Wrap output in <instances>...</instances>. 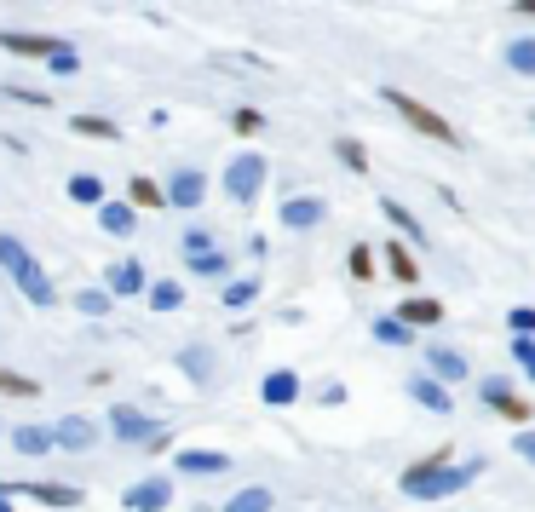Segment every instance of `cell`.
Wrapping results in <instances>:
<instances>
[{
	"label": "cell",
	"instance_id": "6da1fadb",
	"mask_svg": "<svg viewBox=\"0 0 535 512\" xmlns=\"http://www.w3.org/2000/svg\"><path fill=\"white\" fill-rule=\"evenodd\" d=\"M478 472H484L478 455H472L466 466H455L449 461V449H438V455H426V461L403 466V495H409V501H449V495H461Z\"/></svg>",
	"mask_w": 535,
	"mask_h": 512
},
{
	"label": "cell",
	"instance_id": "7a4b0ae2",
	"mask_svg": "<svg viewBox=\"0 0 535 512\" xmlns=\"http://www.w3.org/2000/svg\"><path fill=\"white\" fill-rule=\"evenodd\" d=\"M265 179H271V162L259 150H236L231 162H225V196H231L236 208H254Z\"/></svg>",
	"mask_w": 535,
	"mask_h": 512
},
{
	"label": "cell",
	"instance_id": "3957f363",
	"mask_svg": "<svg viewBox=\"0 0 535 512\" xmlns=\"http://www.w3.org/2000/svg\"><path fill=\"white\" fill-rule=\"evenodd\" d=\"M386 104H392V110H397L403 121H409L415 133H426V139H438V144H461V133H455V127H449V121H443L438 110H432V104H420L415 93H403V87H386Z\"/></svg>",
	"mask_w": 535,
	"mask_h": 512
},
{
	"label": "cell",
	"instance_id": "277c9868",
	"mask_svg": "<svg viewBox=\"0 0 535 512\" xmlns=\"http://www.w3.org/2000/svg\"><path fill=\"white\" fill-rule=\"evenodd\" d=\"M110 432H116L121 443H144V449H162L167 443V426L156 415H144L139 403H116V409H110Z\"/></svg>",
	"mask_w": 535,
	"mask_h": 512
},
{
	"label": "cell",
	"instance_id": "5b68a950",
	"mask_svg": "<svg viewBox=\"0 0 535 512\" xmlns=\"http://www.w3.org/2000/svg\"><path fill=\"white\" fill-rule=\"evenodd\" d=\"M478 397H484V403L495 409V415L518 420V426L530 420V403H524V397L512 392V380H507V374H484V380H478Z\"/></svg>",
	"mask_w": 535,
	"mask_h": 512
},
{
	"label": "cell",
	"instance_id": "8992f818",
	"mask_svg": "<svg viewBox=\"0 0 535 512\" xmlns=\"http://www.w3.org/2000/svg\"><path fill=\"white\" fill-rule=\"evenodd\" d=\"M167 208H202V196H208V173L202 167H179L173 179L162 185Z\"/></svg>",
	"mask_w": 535,
	"mask_h": 512
},
{
	"label": "cell",
	"instance_id": "52a82bcc",
	"mask_svg": "<svg viewBox=\"0 0 535 512\" xmlns=\"http://www.w3.org/2000/svg\"><path fill=\"white\" fill-rule=\"evenodd\" d=\"M426 374H432V380H443V386H461L466 374H472V363H466V351L432 340V346H426Z\"/></svg>",
	"mask_w": 535,
	"mask_h": 512
},
{
	"label": "cell",
	"instance_id": "ba28073f",
	"mask_svg": "<svg viewBox=\"0 0 535 512\" xmlns=\"http://www.w3.org/2000/svg\"><path fill=\"white\" fill-rule=\"evenodd\" d=\"M64 47H70V41H58V35H24V29H0V52H12V58H58Z\"/></svg>",
	"mask_w": 535,
	"mask_h": 512
},
{
	"label": "cell",
	"instance_id": "9c48e42d",
	"mask_svg": "<svg viewBox=\"0 0 535 512\" xmlns=\"http://www.w3.org/2000/svg\"><path fill=\"white\" fill-rule=\"evenodd\" d=\"M277 219H282V231H317V225H323L328 219V202L323 196H294V202H282L277 208Z\"/></svg>",
	"mask_w": 535,
	"mask_h": 512
},
{
	"label": "cell",
	"instance_id": "30bf717a",
	"mask_svg": "<svg viewBox=\"0 0 535 512\" xmlns=\"http://www.w3.org/2000/svg\"><path fill=\"white\" fill-rule=\"evenodd\" d=\"M179 369H185V380L196 386V392H208L213 380H219V351L196 340V346H185V351H179Z\"/></svg>",
	"mask_w": 535,
	"mask_h": 512
},
{
	"label": "cell",
	"instance_id": "8fae6325",
	"mask_svg": "<svg viewBox=\"0 0 535 512\" xmlns=\"http://www.w3.org/2000/svg\"><path fill=\"white\" fill-rule=\"evenodd\" d=\"M121 507L127 512H167L173 507V484L167 478H139V484L121 495Z\"/></svg>",
	"mask_w": 535,
	"mask_h": 512
},
{
	"label": "cell",
	"instance_id": "7c38bea8",
	"mask_svg": "<svg viewBox=\"0 0 535 512\" xmlns=\"http://www.w3.org/2000/svg\"><path fill=\"white\" fill-rule=\"evenodd\" d=\"M104 294H110V300H139V294H150V277H144L139 259H121V265H110Z\"/></svg>",
	"mask_w": 535,
	"mask_h": 512
},
{
	"label": "cell",
	"instance_id": "4fadbf2b",
	"mask_svg": "<svg viewBox=\"0 0 535 512\" xmlns=\"http://www.w3.org/2000/svg\"><path fill=\"white\" fill-rule=\"evenodd\" d=\"M52 443H58V449H70V455H87V449L98 443V426L87 415H64L58 426H52Z\"/></svg>",
	"mask_w": 535,
	"mask_h": 512
},
{
	"label": "cell",
	"instance_id": "5bb4252c",
	"mask_svg": "<svg viewBox=\"0 0 535 512\" xmlns=\"http://www.w3.org/2000/svg\"><path fill=\"white\" fill-rule=\"evenodd\" d=\"M12 282L24 288V300H29V305H52V300H58V294H52V277H47V265H41L35 254H29L24 265H18V277H12Z\"/></svg>",
	"mask_w": 535,
	"mask_h": 512
},
{
	"label": "cell",
	"instance_id": "9a60e30c",
	"mask_svg": "<svg viewBox=\"0 0 535 512\" xmlns=\"http://www.w3.org/2000/svg\"><path fill=\"white\" fill-rule=\"evenodd\" d=\"M12 495H29V501H41V507H58V512L81 507V489H75V484H12Z\"/></svg>",
	"mask_w": 535,
	"mask_h": 512
},
{
	"label": "cell",
	"instance_id": "2e32d148",
	"mask_svg": "<svg viewBox=\"0 0 535 512\" xmlns=\"http://www.w3.org/2000/svg\"><path fill=\"white\" fill-rule=\"evenodd\" d=\"M213 472H231V455H219V449H179V478H213Z\"/></svg>",
	"mask_w": 535,
	"mask_h": 512
},
{
	"label": "cell",
	"instance_id": "e0dca14e",
	"mask_svg": "<svg viewBox=\"0 0 535 512\" xmlns=\"http://www.w3.org/2000/svg\"><path fill=\"white\" fill-rule=\"evenodd\" d=\"M409 397H415L420 409H432V415H449V409H455L449 386H443V380H432V374H415V380H409Z\"/></svg>",
	"mask_w": 535,
	"mask_h": 512
},
{
	"label": "cell",
	"instance_id": "ac0fdd59",
	"mask_svg": "<svg viewBox=\"0 0 535 512\" xmlns=\"http://www.w3.org/2000/svg\"><path fill=\"white\" fill-rule=\"evenodd\" d=\"M392 317H397L403 328H432V323H443V305H438V300H426V294H409V300L397 305Z\"/></svg>",
	"mask_w": 535,
	"mask_h": 512
},
{
	"label": "cell",
	"instance_id": "d6986e66",
	"mask_svg": "<svg viewBox=\"0 0 535 512\" xmlns=\"http://www.w3.org/2000/svg\"><path fill=\"white\" fill-rule=\"evenodd\" d=\"M259 397H265L271 409H288V403L300 397V374H294V369H271V374H265V386H259Z\"/></svg>",
	"mask_w": 535,
	"mask_h": 512
},
{
	"label": "cell",
	"instance_id": "ffe728a7",
	"mask_svg": "<svg viewBox=\"0 0 535 512\" xmlns=\"http://www.w3.org/2000/svg\"><path fill=\"white\" fill-rule=\"evenodd\" d=\"M12 449L18 455H52V426H12Z\"/></svg>",
	"mask_w": 535,
	"mask_h": 512
},
{
	"label": "cell",
	"instance_id": "44dd1931",
	"mask_svg": "<svg viewBox=\"0 0 535 512\" xmlns=\"http://www.w3.org/2000/svg\"><path fill=\"white\" fill-rule=\"evenodd\" d=\"M133 202H104L98 208V225H104V236H133Z\"/></svg>",
	"mask_w": 535,
	"mask_h": 512
},
{
	"label": "cell",
	"instance_id": "7402d4cb",
	"mask_svg": "<svg viewBox=\"0 0 535 512\" xmlns=\"http://www.w3.org/2000/svg\"><path fill=\"white\" fill-rule=\"evenodd\" d=\"M380 213H386V219H392L397 231H403V242H409V248H420V242H426V231H420V219L409 208H403V202H392V196H386V202H380Z\"/></svg>",
	"mask_w": 535,
	"mask_h": 512
},
{
	"label": "cell",
	"instance_id": "603a6c76",
	"mask_svg": "<svg viewBox=\"0 0 535 512\" xmlns=\"http://www.w3.org/2000/svg\"><path fill=\"white\" fill-rule=\"evenodd\" d=\"M271 507H277V495H271V489H259V484L236 489L231 501H225V512H271Z\"/></svg>",
	"mask_w": 535,
	"mask_h": 512
},
{
	"label": "cell",
	"instance_id": "cb8c5ba5",
	"mask_svg": "<svg viewBox=\"0 0 535 512\" xmlns=\"http://www.w3.org/2000/svg\"><path fill=\"white\" fill-rule=\"evenodd\" d=\"M219 300H225V311H248V305L259 300V277H231Z\"/></svg>",
	"mask_w": 535,
	"mask_h": 512
},
{
	"label": "cell",
	"instance_id": "d4e9b609",
	"mask_svg": "<svg viewBox=\"0 0 535 512\" xmlns=\"http://www.w3.org/2000/svg\"><path fill=\"white\" fill-rule=\"evenodd\" d=\"M127 202H133V213L139 208H167V196L156 179H144V173H133V185H127Z\"/></svg>",
	"mask_w": 535,
	"mask_h": 512
},
{
	"label": "cell",
	"instance_id": "484cf974",
	"mask_svg": "<svg viewBox=\"0 0 535 512\" xmlns=\"http://www.w3.org/2000/svg\"><path fill=\"white\" fill-rule=\"evenodd\" d=\"M70 202H81V208H104V179H98V173H75Z\"/></svg>",
	"mask_w": 535,
	"mask_h": 512
},
{
	"label": "cell",
	"instance_id": "4316f807",
	"mask_svg": "<svg viewBox=\"0 0 535 512\" xmlns=\"http://www.w3.org/2000/svg\"><path fill=\"white\" fill-rule=\"evenodd\" d=\"M386 265H392L397 282H409V288H415L420 265H415V254H409V242H386Z\"/></svg>",
	"mask_w": 535,
	"mask_h": 512
},
{
	"label": "cell",
	"instance_id": "83f0119b",
	"mask_svg": "<svg viewBox=\"0 0 535 512\" xmlns=\"http://www.w3.org/2000/svg\"><path fill=\"white\" fill-rule=\"evenodd\" d=\"M507 70H512V75H535V35H518V41H507Z\"/></svg>",
	"mask_w": 535,
	"mask_h": 512
},
{
	"label": "cell",
	"instance_id": "f1b7e54d",
	"mask_svg": "<svg viewBox=\"0 0 535 512\" xmlns=\"http://www.w3.org/2000/svg\"><path fill=\"white\" fill-rule=\"evenodd\" d=\"M144 300H150V311H179V305H185V288H179V282H150V294H144Z\"/></svg>",
	"mask_w": 535,
	"mask_h": 512
},
{
	"label": "cell",
	"instance_id": "f546056e",
	"mask_svg": "<svg viewBox=\"0 0 535 512\" xmlns=\"http://www.w3.org/2000/svg\"><path fill=\"white\" fill-rule=\"evenodd\" d=\"M24 259H29L24 242H18L12 231H0V271H6V277H18V265H24Z\"/></svg>",
	"mask_w": 535,
	"mask_h": 512
},
{
	"label": "cell",
	"instance_id": "4dcf8cb0",
	"mask_svg": "<svg viewBox=\"0 0 535 512\" xmlns=\"http://www.w3.org/2000/svg\"><path fill=\"white\" fill-rule=\"evenodd\" d=\"M374 340H380V346H409L415 328H403L397 317H374Z\"/></svg>",
	"mask_w": 535,
	"mask_h": 512
},
{
	"label": "cell",
	"instance_id": "1f68e13d",
	"mask_svg": "<svg viewBox=\"0 0 535 512\" xmlns=\"http://www.w3.org/2000/svg\"><path fill=\"white\" fill-rule=\"evenodd\" d=\"M110 294H104V288H81V294H75V311H81V317H110Z\"/></svg>",
	"mask_w": 535,
	"mask_h": 512
},
{
	"label": "cell",
	"instance_id": "d6a6232c",
	"mask_svg": "<svg viewBox=\"0 0 535 512\" xmlns=\"http://www.w3.org/2000/svg\"><path fill=\"white\" fill-rule=\"evenodd\" d=\"M334 156H340L351 173H369V150H363L357 139H334Z\"/></svg>",
	"mask_w": 535,
	"mask_h": 512
},
{
	"label": "cell",
	"instance_id": "836d02e7",
	"mask_svg": "<svg viewBox=\"0 0 535 512\" xmlns=\"http://www.w3.org/2000/svg\"><path fill=\"white\" fill-rule=\"evenodd\" d=\"M0 397H41V386H35L29 374H12V369H0Z\"/></svg>",
	"mask_w": 535,
	"mask_h": 512
},
{
	"label": "cell",
	"instance_id": "e575fe53",
	"mask_svg": "<svg viewBox=\"0 0 535 512\" xmlns=\"http://www.w3.org/2000/svg\"><path fill=\"white\" fill-rule=\"evenodd\" d=\"M346 271H351L357 282H374V248H369V242H357V248H351Z\"/></svg>",
	"mask_w": 535,
	"mask_h": 512
},
{
	"label": "cell",
	"instance_id": "d590c367",
	"mask_svg": "<svg viewBox=\"0 0 535 512\" xmlns=\"http://www.w3.org/2000/svg\"><path fill=\"white\" fill-rule=\"evenodd\" d=\"M70 127L75 133H87V139H116V121L110 116H75Z\"/></svg>",
	"mask_w": 535,
	"mask_h": 512
},
{
	"label": "cell",
	"instance_id": "8d00e7d4",
	"mask_svg": "<svg viewBox=\"0 0 535 512\" xmlns=\"http://www.w3.org/2000/svg\"><path fill=\"white\" fill-rule=\"evenodd\" d=\"M225 265H231V259H225V248H213V254L190 259V271H196V277H225Z\"/></svg>",
	"mask_w": 535,
	"mask_h": 512
},
{
	"label": "cell",
	"instance_id": "74e56055",
	"mask_svg": "<svg viewBox=\"0 0 535 512\" xmlns=\"http://www.w3.org/2000/svg\"><path fill=\"white\" fill-rule=\"evenodd\" d=\"M213 248H219V242H213L208 231H185V242H179V254L185 259H202V254H213Z\"/></svg>",
	"mask_w": 535,
	"mask_h": 512
},
{
	"label": "cell",
	"instance_id": "f35d334b",
	"mask_svg": "<svg viewBox=\"0 0 535 512\" xmlns=\"http://www.w3.org/2000/svg\"><path fill=\"white\" fill-rule=\"evenodd\" d=\"M231 127L242 133V139H254L259 127H265V116H259V110H236V116H231Z\"/></svg>",
	"mask_w": 535,
	"mask_h": 512
},
{
	"label": "cell",
	"instance_id": "ab89813d",
	"mask_svg": "<svg viewBox=\"0 0 535 512\" xmlns=\"http://www.w3.org/2000/svg\"><path fill=\"white\" fill-rule=\"evenodd\" d=\"M47 64H52V75H75V70H81V52H75V47H64L58 58H47Z\"/></svg>",
	"mask_w": 535,
	"mask_h": 512
},
{
	"label": "cell",
	"instance_id": "60d3db41",
	"mask_svg": "<svg viewBox=\"0 0 535 512\" xmlns=\"http://www.w3.org/2000/svg\"><path fill=\"white\" fill-rule=\"evenodd\" d=\"M6 98H18V104H35V110H52V98L35 93V87H6Z\"/></svg>",
	"mask_w": 535,
	"mask_h": 512
},
{
	"label": "cell",
	"instance_id": "b9f144b4",
	"mask_svg": "<svg viewBox=\"0 0 535 512\" xmlns=\"http://www.w3.org/2000/svg\"><path fill=\"white\" fill-rule=\"evenodd\" d=\"M512 334H530L535 340V305H518V311H512Z\"/></svg>",
	"mask_w": 535,
	"mask_h": 512
},
{
	"label": "cell",
	"instance_id": "7bdbcfd3",
	"mask_svg": "<svg viewBox=\"0 0 535 512\" xmlns=\"http://www.w3.org/2000/svg\"><path fill=\"white\" fill-rule=\"evenodd\" d=\"M512 357H518L524 369H530V363H535V340H530V334H518V340H512Z\"/></svg>",
	"mask_w": 535,
	"mask_h": 512
},
{
	"label": "cell",
	"instance_id": "ee69618b",
	"mask_svg": "<svg viewBox=\"0 0 535 512\" xmlns=\"http://www.w3.org/2000/svg\"><path fill=\"white\" fill-rule=\"evenodd\" d=\"M512 449H518V455L535 466V432H518V438H512Z\"/></svg>",
	"mask_w": 535,
	"mask_h": 512
},
{
	"label": "cell",
	"instance_id": "f6af8a7d",
	"mask_svg": "<svg viewBox=\"0 0 535 512\" xmlns=\"http://www.w3.org/2000/svg\"><path fill=\"white\" fill-rule=\"evenodd\" d=\"M317 397H323V403H346V386H340V380H323V392Z\"/></svg>",
	"mask_w": 535,
	"mask_h": 512
},
{
	"label": "cell",
	"instance_id": "bcb514c9",
	"mask_svg": "<svg viewBox=\"0 0 535 512\" xmlns=\"http://www.w3.org/2000/svg\"><path fill=\"white\" fill-rule=\"evenodd\" d=\"M512 18H535V0H512Z\"/></svg>",
	"mask_w": 535,
	"mask_h": 512
},
{
	"label": "cell",
	"instance_id": "7dc6e473",
	"mask_svg": "<svg viewBox=\"0 0 535 512\" xmlns=\"http://www.w3.org/2000/svg\"><path fill=\"white\" fill-rule=\"evenodd\" d=\"M0 512H12V484H0Z\"/></svg>",
	"mask_w": 535,
	"mask_h": 512
},
{
	"label": "cell",
	"instance_id": "c3c4849f",
	"mask_svg": "<svg viewBox=\"0 0 535 512\" xmlns=\"http://www.w3.org/2000/svg\"><path fill=\"white\" fill-rule=\"evenodd\" d=\"M530 380H535V363H530Z\"/></svg>",
	"mask_w": 535,
	"mask_h": 512
}]
</instances>
